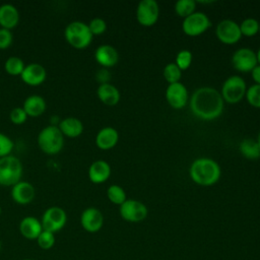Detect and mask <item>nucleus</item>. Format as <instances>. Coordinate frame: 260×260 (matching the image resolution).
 Listing matches in <instances>:
<instances>
[{
    "label": "nucleus",
    "instance_id": "obj_1",
    "mask_svg": "<svg viewBox=\"0 0 260 260\" xmlns=\"http://www.w3.org/2000/svg\"><path fill=\"white\" fill-rule=\"evenodd\" d=\"M190 109L196 117L202 120H213L223 111V99L215 88L203 86L193 92Z\"/></svg>",
    "mask_w": 260,
    "mask_h": 260
},
{
    "label": "nucleus",
    "instance_id": "obj_23",
    "mask_svg": "<svg viewBox=\"0 0 260 260\" xmlns=\"http://www.w3.org/2000/svg\"><path fill=\"white\" fill-rule=\"evenodd\" d=\"M58 128L64 135V137L69 138H76L80 136L83 132V124L82 122L75 117H67L65 119H62L59 124Z\"/></svg>",
    "mask_w": 260,
    "mask_h": 260
},
{
    "label": "nucleus",
    "instance_id": "obj_22",
    "mask_svg": "<svg viewBox=\"0 0 260 260\" xmlns=\"http://www.w3.org/2000/svg\"><path fill=\"white\" fill-rule=\"evenodd\" d=\"M22 108L25 111L27 117L36 118L44 114L47 108V104L42 95L31 94L24 100Z\"/></svg>",
    "mask_w": 260,
    "mask_h": 260
},
{
    "label": "nucleus",
    "instance_id": "obj_34",
    "mask_svg": "<svg viewBox=\"0 0 260 260\" xmlns=\"http://www.w3.org/2000/svg\"><path fill=\"white\" fill-rule=\"evenodd\" d=\"M87 25L92 36L103 35L107 30V22L101 17L92 18Z\"/></svg>",
    "mask_w": 260,
    "mask_h": 260
},
{
    "label": "nucleus",
    "instance_id": "obj_13",
    "mask_svg": "<svg viewBox=\"0 0 260 260\" xmlns=\"http://www.w3.org/2000/svg\"><path fill=\"white\" fill-rule=\"evenodd\" d=\"M166 99L169 105L174 109H182L188 102V90L182 82H175L168 85Z\"/></svg>",
    "mask_w": 260,
    "mask_h": 260
},
{
    "label": "nucleus",
    "instance_id": "obj_31",
    "mask_svg": "<svg viewBox=\"0 0 260 260\" xmlns=\"http://www.w3.org/2000/svg\"><path fill=\"white\" fill-rule=\"evenodd\" d=\"M37 243L41 249L49 250L55 245V234L43 230L37 238Z\"/></svg>",
    "mask_w": 260,
    "mask_h": 260
},
{
    "label": "nucleus",
    "instance_id": "obj_29",
    "mask_svg": "<svg viewBox=\"0 0 260 260\" xmlns=\"http://www.w3.org/2000/svg\"><path fill=\"white\" fill-rule=\"evenodd\" d=\"M239 25L242 36L253 37L257 32H259V21L253 17H248L244 19Z\"/></svg>",
    "mask_w": 260,
    "mask_h": 260
},
{
    "label": "nucleus",
    "instance_id": "obj_14",
    "mask_svg": "<svg viewBox=\"0 0 260 260\" xmlns=\"http://www.w3.org/2000/svg\"><path fill=\"white\" fill-rule=\"evenodd\" d=\"M80 223L84 231L91 234L96 233L104 225V215L100 209L87 207L80 215Z\"/></svg>",
    "mask_w": 260,
    "mask_h": 260
},
{
    "label": "nucleus",
    "instance_id": "obj_36",
    "mask_svg": "<svg viewBox=\"0 0 260 260\" xmlns=\"http://www.w3.org/2000/svg\"><path fill=\"white\" fill-rule=\"evenodd\" d=\"M9 119L13 124L21 125V124L25 123V121L27 119V115L22 107H16L11 110V112L9 114Z\"/></svg>",
    "mask_w": 260,
    "mask_h": 260
},
{
    "label": "nucleus",
    "instance_id": "obj_5",
    "mask_svg": "<svg viewBox=\"0 0 260 260\" xmlns=\"http://www.w3.org/2000/svg\"><path fill=\"white\" fill-rule=\"evenodd\" d=\"M23 167L20 159L14 155L0 157V185L12 187L22 177Z\"/></svg>",
    "mask_w": 260,
    "mask_h": 260
},
{
    "label": "nucleus",
    "instance_id": "obj_9",
    "mask_svg": "<svg viewBox=\"0 0 260 260\" xmlns=\"http://www.w3.org/2000/svg\"><path fill=\"white\" fill-rule=\"evenodd\" d=\"M211 25L209 17L203 12H193L185 17L182 23L183 31L190 37H197L203 34Z\"/></svg>",
    "mask_w": 260,
    "mask_h": 260
},
{
    "label": "nucleus",
    "instance_id": "obj_39",
    "mask_svg": "<svg viewBox=\"0 0 260 260\" xmlns=\"http://www.w3.org/2000/svg\"><path fill=\"white\" fill-rule=\"evenodd\" d=\"M252 78L255 81V84H260V65H257L252 71Z\"/></svg>",
    "mask_w": 260,
    "mask_h": 260
},
{
    "label": "nucleus",
    "instance_id": "obj_26",
    "mask_svg": "<svg viewBox=\"0 0 260 260\" xmlns=\"http://www.w3.org/2000/svg\"><path fill=\"white\" fill-rule=\"evenodd\" d=\"M24 67H25V64L23 60L16 56L9 57L4 63V69L6 73L12 76H20Z\"/></svg>",
    "mask_w": 260,
    "mask_h": 260
},
{
    "label": "nucleus",
    "instance_id": "obj_27",
    "mask_svg": "<svg viewBox=\"0 0 260 260\" xmlns=\"http://www.w3.org/2000/svg\"><path fill=\"white\" fill-rule=\"evenodd\" d=\"M107 197L112 203L119 206L127 199L125 190L119 185H111L107 189Z\"/></svg>",
    "mask_w": 260,
    "mask_h": 260
},
{
    "label": "nucleus",
    "instance_id": "obj_2",
    "mask_svg": "<svg viewBox=\"0 0 260 260\" xmlns=\"http://www.w3.org/2000/svg\"><path fill=\"white\" fill-rule=\"evenodd\" d=\"M189 173L196 184L210 186L219 180L221 171L215 160L208 157H200L191 164Z\"/></svg>",
    "mask_w": 260,
    "mask_h": 260
},
{
    "label": "nucleus",
    "instance_id": "obj_12",
    "mask_svg": "<svg viewBox=\"0 0 260 260\" xmlns=\"http://www.w3.org/2000/svg\"><path fill=\"white\" fill-rule=\"evenodd\" d=\"M232 64L238 71H252L258 65L256 53L250 48H241L233 54Z\"/></svg>",
    "mask_w": 260,
    "mask_h": 260
},
{
    "label": "nucleus",
    "instance_id": "obj_16",
    "mask_svg": "<svg viewBox=\"0 0 260 260\" xmlns=\"http://www.w3.org/2000/svg\"><path fill=\"white\" fill-rule=\"evenodd\" d=\"M36 195L35 187L32 184L26 181H19L11 187L12 200L20 205H26L30 203Z\"/></svg>",
    "mask_w": 260,
    "mask_h": 260
},
{
    "label": "nucleus",
    "instance_id": "obj_41",
    "mask_svg": "<svg viewBox=\"0 0 260 260\" xmlns=\"http://www.w3.org/2000/svg\"><path fill=\"white\" fill-rule=\"evenodd\" d=\"M257 142H258V144H259V146H260V132H259V134H258V137H257Z\"/></svg>",
    "mask_w": 260,
    "mask_h": 260
},
{
    "label": "nucleus",
    "instance_id": "obj_18",
    "mask_svg": "<svg viewBox=\"0 0 260 260\" xmlns=\"http://www.w3.org/2000/svg\"><path fill=\"white\" fill-rule=\"evenodd\" d=\"M111 176L110 165L103 159L94 160L88 168V178L93 184H102Z\"/></svg>",
    "mask_w": 260,
    "mask_h": 260
},
{
    "label": "nucleus",
    "instance_id": "obj_38",
    "mask_svg": "<svg viewBox=\"0 0 260 260\" xmlns=\"http://www.w3.org/2000/svg\"><path fill=\"white\" fill-rule=\"evenodd\" d=\"M110 74H109V71L106 69V68H103L101 70H99L96 72V79L99 80V82L101 84L103 83H108L109 82V79H110Z\"/></svg>",
    "mask_w": 260,
    "mask_h": 260
},
{
    "label": "nucleus",
    "instance_id": "obj_10",
    "mask_svg": "<svg viewBox=\"0 0 260 260\" xmlns=\"http://www.w3.org/2000/svg\"><path fill=\"white\" fill-rule=\"evenodd\" d=\"M159 16V7L154 0H142L136 8L137 21L143 26L153 25Z\"/></svg>",
    "mask_w": 260,
    "mask_h": 260
},
{
    "label": "nucleus",
    "instance_id": "obj_17",
    "mask_svg": "<svg viewBox=\"0 0 260 260\" xmlns=\"http://www.w3.org/2000/svg\"><path fill=\"white\" fill-rule=\"evenodd\" d=\"M95 61L104 68H110L117 64L119 60L118 51L111 45H101L94 52Z\"/></svg>",
    "mask_w": 260,
    "mask_h": 260
},
{
    "label": "nucleus",
    "instance_id": "obj_33",
    "mask_svg": "<svg viewBox=\"0 0 260 260\" xmlns=\"http://www.w3.org/2000/svg\"><path fill=\"white\" fill-rule=\"evenodd\" d=\"M246 99L251 106L260 108V84L251 85L246 91Z\"/></svg>",
    "mask_w": 260,
    "mask_h": 260
},
{
    "label": "nucleus",
    "instance_id": "obj_44",
    "mask_svg": "<svg viewBox=\"0 0 260 260\" xmlns=\"http://www.w3.org/2000/svg\"><path fill=\"white\" fill-rule=\"evenodd\" d=\"M0 250H1V242H0Z\"/></svg>",
    "mask_w": 260,
    "mask_h": 260
},
{
    "label": "nucleus",
    "instance_id": "obj_37",
    "mask_svg": "<svg viewBox=\"0 0 260 260\" xmlns=\"http://www.w3.org/2000/svg\"><path fill=\"white\" fill-rule=\"evenodd\" d=\"M13 36L11 30L0 27V50H5L12 44Z\"/></svg>",
    "mask_w": 260,
    "mask_h": 260
},
{
    "label": "nucleus",
    "instance_id": "obj_20",
    "mask_svg": "<svg viewBox=\"0 0 260 260\" xmlns=\"http://www.w3.org/2000/svg\"><path fill=\"white\" fill-rule=\"evenodd\" d=\"M19 21V12L17 8L9 3L0 6V26L11 30Z\"/></svg>",
    "mask_w": 260,
    "mask_h": 260
},
{
    "label": "nucleus",
    "instance_id": "obj_40",
    "mask_svg": "<svg viewBox=\"0 0 260 260\" xmlns=\"http://www.w3.org/2000/svg\"><path fill=\"white\" fill-rule=\"evenodd\" d=\"M256 57H257V62H258L259 65H260V48L258 49V51H257V53H256Z\"/></svg>",
    "mask_w": 260,
    "mask_h": 260
},
{
    "label": "nucleus",
    "instance_id": "obj_4",
    "mask_svg": "<svg viewBox=\"0 0 260 260\" xmlns=\"http://www.w3.org/2000/svg\"><path fill=\"white\" fill-rule=\"evenodd\" d=\"M64 37L70 46L81 50L90 45L93 36L86 23L75 20L67 24L64 30Z\"/></svg>",
    "mask_w": 260,
    "mask_h": 260
},
{
    "label": "nucleus",
    "instance_id": "obj_30",
    "mask_svg": "<svg viewBox=\"0 0 260 260\" xmlns=\"http://www.w3.org/2000/svg\"><path fill=\"white\" fill-rule=\"evenodd\" d=\"M162 73L165 79L169 82V84L179 82L182 77V70L176 65V63L167 64L164 68Z\"/></svg>",
    "mask_w": 260,
    "mask_h": 260
},
{
    "label": "nucleus",
    "instance_id": "obj_19",
    "mask_svg": "<svg viewBox=\"0 0 260 260\" xmlns=\"http://www.w3.org/2000/svg\"><path fill=\"white\" fill-rule=\"evenodd\" d=\"M119 140L118 131L113 127L102 128L95 136V144L100 149L109 150L113 148Z\"/></svg>",
    "mask_w": 260,
    "mask_h": 260
},
{
    "label": "nucleus",
    "instance_id": "obj_21",
    "mask_svg": "<svg viewBox=\"0 0 260 260\" xmlns=\"http://www.w3.org/2000/svg\"><path fill=\"white\" fill-rule=\"evenodd\" d=\"M42 231L41 220L35 216H25L19 223V232L27 240H37Z\"/></svg>",
    "mask_w": 260,
    "mask_h": 260
},
{
    "label": "nucleus",
    "instance_id": "obj_43",
    "mask_svg": "<svg viewBox=\"0 0 260 260\" xmlns=\"http://www.w3.org/2000/svg\"><path fill=\"white\" fill-rule=\"evenodd\" d=\"M259 34H260V22H259Z\"/></svg>",
    "mask_w": 260,
    "mask_h": 260
},
{
    "label": "nucleus",
    "instance_id": "obj_7",
    "mask_svg": "<svg viewBox=\"0 0 260 260\" xmlns=\"http://www.w3.org/2000/svg\"><path fill=\"white\" fill-rule=\"evenodd\" d=\"M67 221L66 211L59 206H51L43 213L41 223L44 231L55 234L64 228Z\"/></svg>",
    "mask_w": 260,
    "mask_h": 260
},
{
    "label": "nucleus",
    "instance_id": "obj_35",
    "mask_svg": "<svg viewBox=\"0 0 260 260\" xmlns=\"http://www.w3.org/2000/svg\"><path fill=\"white\" fill-rule=\"evenodd\" d=\"M13 147L14 142L12 141V139L9 136L0 132V157L9 155L13 150Z\"/></svg>",
    "mask_w": 260,
    "mask_h": 260
},
{
    "label": "nucleus",
    "instance_id": "obj_45",
    "mask_svg": "<svg viewBox=\"0 0 260 260\" xmlns=\"http://www.w3.org/2000/svg\"><path fill=\"white\" fill-rule=\"evenodd\" d=\"M26 260H29V259H26Z\"/></svg>",
    "mask_w": 260,
    "mask_h": 260
},
{
    "label": "nucleus",
    "instance_id": "obj_8",
    "mask_svg": "<svg viewBox=\"0 0 260 260\" xmlns=\"http://www.w3.org/2000/svg\"><path fill=\"white\" fill-rule=\"evenodd\" d=\"M121 217L128 222H140L148 214V209L144 203L135 199H126L119 208Z\"/></svg>",
    "mask_w": 260,
    "mask_h": 260
},
{
    "label": "nucleus",
    "instance_id": "obj_28",
    "mask_svg": "<svg viewBox=\"0 0 260 260\" xmlns=\"http://www.w3.org/2000/svg\"><path fill=\"white\" fill-rule=\"evenodd\" d=\"M196 2L194 0H179L175 4V11L181 17H187L195 12Z\"/></svg>",
    "mask_w": 260,
    "mask_h": 260
},
{
    "label": "nucleus",
    "instance_id": "obj_15",
    "mask_svg": "<svg viewBox=\"0 0 260 260\" xmlns=\"http://www.w3.org/2000/svg\"><path fill=\"white\" fill-rule=\"evenodd\" d=\"M20 78L27 85L38 86L46 80L47 71L45 67L39 63H29L25 65L20 74Z\"/></svg>",
    "mask_w": 260,
    "mask_h": 260
},
{
    "label": "nucleus",
    "instance_id": "obj_32",
    "mask_svg": "<svg viewBox=\"0 0 260 260\" xmlns=\"http://www.w3.org/2000/svg\"><path fill=\"white\" fill-rule=\"evenodd\" d=\"M192 53L189 50H181L176 56V65L183 71L188 69L192 63Z\"/></svg>",
    "mask_w": 260,
    "mask_h": 260
},
{
    "label": "nucleus",
    "instance_id": "obj_3",
    "mask_svg": "<svg viewBox=\"0 0 260 260\" xmlns=\"http://www.w3.org/2000/svg\"><path fill=\"white\" fill-rule=\"evenodd\" d=\"M40 149L49 155L60 152L64 146V135L56 125L44 127L37 138Z\"/></svg>",
    "mask_w": 260,
    "mask_h": 260
},
{
    "label": "nucleus",
    "instance_id": "obj_24",
    "mask_svg": "<svg viewBox=\"0 0 260 260\" xmlns=\"http://www.w3.org/2000/svg\"><path fill=\"white\" fill-rule=\"evenodd\" d=\"M96 94L99 100L106 106L117 105L121 98L119 89L110 82L100 84L96 89Z\"/></svg>",
    "mask_w": 260,
    "mask_h": 260
},
{
    "label": "nucleus",
    "instance_id": "obj_6",
    "mask_svg": "<svg viewBox=\"0 0 260 260\" xmlns=\"http://www.w3.org/2000/svg\"><path fill=\"white\" fill-rule=\"evenodd\" d=\"M247 87L245 80L239 75H233L225 79L222 84L220 94L223 101L230 104L240 102L246 95Z\"/></svg>",
    "mask_w": 260,
    "mask_h": 260
},
{
    "label": "nucleus",
    "instance_id": "obj_11",
    "mask_svg": "<svg viewBox=\"0 0 260 260\" xmlns=\"http://www.w3.org/2000/svg\"><path fill=\"white\" fill-rule=\"evenodd\" d=\"M215 34L218 40L226 45L238 43L242 37L239 23L232 19H223L219 21Z\"/></svg>",
    "mask_w": 260,
    "mask_h": 260
},
{
    "label": "nucleus",
    "instance_id": "obj_42",
    "mask_svg": "<svg viewBox=\"0 0 260 260\" xmlns=\"http://www.w3.org/2000/svg\"><path fill=\"white\" fill-rule=\"evenodd\" d=\"M1 213H2V208H1V206H0V215H1Z\"/></svg>",
    "mask_w": 260,
    "mask_h": 260
},
{
    "label": "nucleus",
    "instance_id": "obj_25",
    "mask_svg": "<svg viewBox=\"0 0 260 260\" xmlns=\"http://www.w3.org/2000/svg\"><path fill=\"white\" fill-rule=\"evenodd\" d=\"M240 152L249 159H256L260 157V146L257 140L253 138H244L239 145Z\"/></svg>",
    "mask_w": 260,
    "mask_h": 260
}]
</instances>
